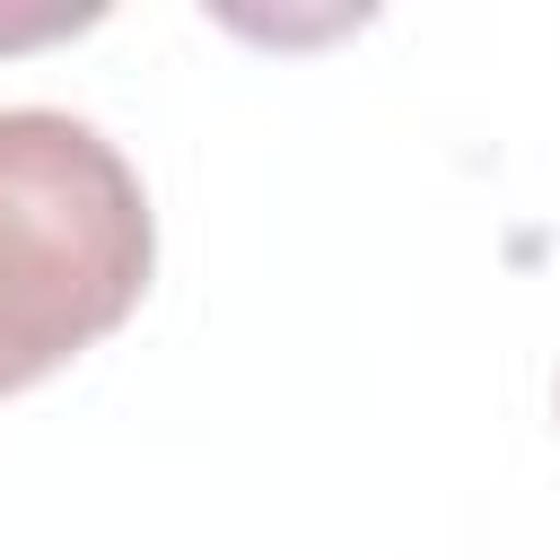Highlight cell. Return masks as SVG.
<instances>
[{"label":"cell","instance_id":"cell-1","mask_svg":"<svg viewBox=\"0 0 560 560\" xmlns=\"http://www.w3.org/2000/svg\"><path fill=\"white\" fill-rule=\"evenodd\" d=\"M149 271L158 219L131 158L61 105H0V394L96 350Z\"/></svg>","mask_w":560,"mask_h":560},{"label":"cell","instance_id":"cell-2","mask_svg":"<svg viewBox=\"0 0 560 560\" xmlns=\"http://www.w3.org/2000/svg\"><path fill=\"white\" fill-rule=\"evenodd\" d=\"M96 9H0V52L9 44H44V35H61V26H88Z\"/></svg>","mask_w":560,"mask_h":560}]
</instances>
